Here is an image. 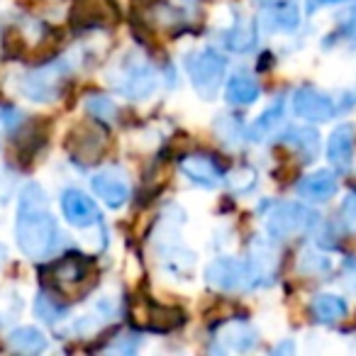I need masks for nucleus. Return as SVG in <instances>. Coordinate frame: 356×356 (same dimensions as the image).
<instances>
[{
	"mask_svg": "<svg viewBox=\"0 0 356 356\" xmlns=\"http://www.w3.org/2000/svg\"><path fill=\"white\" fill-rule=\"evenodd\" d=\"M15 242L27 259H49L61 247V229L49 210V200L40 184H27L17 198Z\"/></svg>",
	"mask_w": 356,
	"mask_h": 356,
	"instance_id": "f257e3e1",
	"label": "nucleus"
},
{
	"mask_svg": "<svg viewBox=\"0 0 356 356\" xmlns=\"http://www.w3.org/2000/svg\"><path fill=\"white\" fill-rule=\"evenodd\" d=\"M108 83L118 90L120 95L129 100H144L156 90L159 79L156 69L149 64V59L139 51H127L122 54L105 74Z\"/></svg>",
	"mask_w": 356,
	"mask_h": 356,
	"instance_id": "f03ea898",
	"label": "nucleus"
},
{
	"mask_svg": "<svg viewBox=\"0 0 356 356\" xmlns=\"http://www.w3.org/2000/svg\"><path fill=\"white\" fill-rule=\"evenodd\" d=\"M71 69H74L71 56L56 59L51 64H42L37 69L27 71V74H22L17 79L15 88L22 98L32 100V103H51L61 93V86H64V79L69 76Z\"/></svg>",
	"mask_w": 356,
	"mask_h": 356,
	"instance_id": "7ed1b4c3",
	"label": "nucleus"
},
{
	"mask_svg": "<svg viewBox=\"0 0 356 356\" xmlns=\"http://www.w3.org/2000/svg\"><path fill=\"white\" fill-rule=\"evenodd\" d=\"M186 71L193 90L203 100H213L218 95L220 86L225 81V71H227V59L215 49H198L191 51L186 56Z\"/></svg>",
	"mask_w": 356,
	"mask_h": 356,
	"instance_id": "20e7f679",
	"label": "nucleus"
},
{
	"mask_svg": "<svg viewBox=\"0 0 356 356\" xmlns=\"http://www.w3.org/2000/svg\"><path fill=\"white\" fill-rule=\"evenodd\" d=\"M320 215L315 210H310L302 203H281L271 210V215L266 218V232L271 239L283 242V239L298 237V234L310 232L312 227H317Z\"/></svg>",
	"mask_w": 356,
	"mask_h": 356,
	"instance_id": "39448f33",
	"label": "nucleus"
},
{
	"mask_svg": "<svg viewBox=\"0 0 356 356\" xmlns=\"http://www.w3.org/2000/svg\"><path fill=\"white\" fill-rule=\"evenodd\" d=\"M205 281H208V286L225 293H237L244 291V288H254L249 264L232 257H220L215 261H210L208 268H205Z\"/></svg>",
	"mask_w": 356,
	"mask_h": 356,
	"instance_id": "423d86ee",
	"label": "nucleus"
},
{
	"mask_svg": "<svg viewBox=\"0 0 356 356\" xmlns=\"http://www.w3.org/2000/svg\"><path fill=\"white\" fill-rule=\"evenodd\" d=\"M108 149V137L95 122H83L79 127H74V132L69 134V152L71 159L79 161L81 166H90L98 163V159Z\"/></svg>",
	"mask_w": 356,
	"mask_h": 356,
	"instance_id": "0eeeda50",
	"label": "nucleus"
},
{
	"mask_svg": "<svg viewBox=\"0 0 356 356\" xmlns=\"http://www.w3.org/2000/svg\"><path fill=\"white\" fill-rule=\"evenodd\" d=\"M291 105L293 113L305 122H330L337 115V103L332 100V95H327L315 86H300L293 93Z\"/></svg>",
	"mask_w": 356,
	"mask_h": 356,
	"instance_id": "6e6552de",
	"label": "nucleus"
},
{
	"mask_svg": "<svg viewBox=\"0 0 356 356\" xmlns=\"http://www.w3.org/2000/svg\"><path fill=\"white\" fill-rule=\"evenodd\" d=\"M49 278L51 286H54V293L69 296L90 278V261L86 257H79V254H69V257L51 264Z\"/></svg>",
	"mask_w": 356,
	"mask_h": 356,
	"instance_id": "1a4fd4ad",
	"label": "nucleus"
},
{
	"mask_svg": "<svg viewBox=\"0 0 356 356\" xmlns=\"http://www.w3.org/2000/svg\"><path fill=\"white\" fill-rule=\"evenodd\" d=\"M90 188H93V193L98 195L108 208H122V205L129 200L127 176H124V171L118 166L100 168L98 173H93V178H90Z\"/></svg>",
	"mask_w": 356,
	"mask_h": 356,
	"instance_id": "9d476101",
	"label": "nucleus"
},
{
	"mask_svg": "<svg viewBox=\"0 0 356 356\" xmlns=\"http://www.w3.org/2000/svg\"><path fill=\"white\" fill-rule=\"evenodd\" d=\"M59 203H61L64 218L69 220V225H74L76 229L93 227V225H100V220H103L95 200L79 188H66L64 193H61Z\"/></svg>",
	"mask_w": 356,
	"mask_h": 356,
	"instance_id": "9b49d317",
	"label": "nucleus"
},
{
	"mask_svg": "<svg viewBox=\"0 0 356 356\" xmlns=\"http://www.w3.org/2000/svg\"><path fill=\"white\" fill-rule=\"evenodd\" d=\"M184 176L188 178L191 184L200 186V188H215L222 181V168L208 154H186L181 161H178Z\"/></svg>",
	"mask_w": 356,
	"mask_h": 356,
	"instance_id": "f8f14e48",
	"label": "nucleus"
},
{
	"mask_svg": "<svg viewBox=\"0 0 356 356\" xmlns=\"http://www.w3.org/2000/svg\"><path fill=\"white\" fill-rule=\"evenodd\" d=\"M354 149H356V127L351 122H341L332 129L330 142H327V159H330L332 168L337 171H349L351 161H354Z\"/></svg>",
	"mask_w": 356,
	"mask_h": 356,
	"instance_id": "ddd939ff",
	"label": "nucleus"
},
{
	"mask_svg": "<svg viewBox=\"0 0 356 356\" xmlns=\"http://www.w3.org/2000/svg\"><path fill=\"white\" fill-rule=\"evenodd\" d=\"M298 195L307 203H327L337 195L339 191V184H337V176L334 171L330 168H317V171L307 173L298 181L296 186Z\"/></svg>",
	"mask_w": 356,
	"mask_h": 356,
	"instance_id": "4468645a",
	"label": "nucleus"
},
{
	"mask_svg": "<svg viewBox=\"0 0 356 356\" xmlns=\"http://www.w3.org/2000/svg\"><path fill=\"white\" fill-rule=\"evenodd\" d=\"M261 22L273 35H288V32H296L298 25H300V10L293 0L291 3H278V6L264 8Z\"/></svg>",
	"mask_w": 356,
	"mask_h": 356,
	"instance_id": "2eb2a0df",
	"label": "nucleus"
},
{
	"mask_svg": "<svg viewBox=\"0 0 356 356\" xmlns=\"http://www.w3.org/2000/svg\"><path fill=\"white\" fill-rule=\"evenodd\" d=\"M281 142L291 147L302 163H312L320 154V132L312 127H291L281 137Z\"/></svg>",
	"mask_w": 356,
	"mask_h": 356,
	"instance_id": "dca6fc26",
	"label": "nucleus"
},
{
	"mask_svg": "<svg viewBox=\"0 0 356 356\" xmlns=\"http://www.w3.org/2000/svg\"><path fill=\"white\" fill-rule=\"evenodd\" d=\"M259 95H261V86L247 71H237L227 79L225 98H227L229 105H252L259 100Z\"/></svg>",
	"mask_w": 356,
	"mask_h": 356,
	"instance_id": "f3484780",
	"label": "nucleus"
},
{
	"mask_svg": "<svg viewBox=\"0 0 356 356\" xmlns=\"http://www.w3.org/2000/svg\"><path fill=\"white\" fill-rule=\"evenodd\" d=\"M283 118H286V98L281 95V98L273 100V103L268 105V108L264 110V113L259 115L252 124H249L247 139H249V142H254V144L264 142V139H266L268 134H271L273 129L283 122Z\"/></svg>",
	"mask_w": 356,
	"mask_h": 356,
	"instance_id": "a211bd4d",
	"label": "nucleus"
},
{
	"mask_svg": "<svg viewBox=\"0 0 356 356\" xmlns=\"http://www.w3.org/2000/svg\"><path fill=\"white\" fill-rule=\"evenodd\" d=\"M310 312L320 325H334V322L344 320L346 312H349V305H346L344 298L334 296V293H320V296L312 298Z\"/></svg>",
	"mask_w": 356,
	"mask_h": 356,
	"instance_id": "6ab92c4d",
	"label": "nucleus"
},
{
	"mask_svg": "<svg viewBox=\"0 0 356 356\" xmlns=\"http://www.w3.org/2000/svg\"><path fill=\"white\" fill-rule=\"evenodd\" d=\"M257 40H259V27L252 17H237L232 27L227 30L225 35V44L227 49H232L234 54H247L257 47Z\"/></svg>",
	"mask_w": 356,
	"mask_h": 356,
	"instance_id": "aec40b11",
	"label": "nucleus"
},
{
	"mask_svg": "<svg viewBox=\"0 0 356 356\" xmlns=\"http://www.w3.org/2000/svg\"><path fill=\"white\" fill-rule=\"evenodd\" d=\"M147 317H149V320H147L149 330L161 332V334L178 330V327H181L186 322V315H184V310H181V307H176V305H163V302H149Z\"/></svg>",
	"mask_w": 356,
	"mask_h": 356,
	"instance_id": "412c9836",
	"label": "nucleus"
},
{
	"mask_svg": "<svg viewBox=\"0 0 356 356\" xmlns=\"http://www.w3.org/2000/svg\"><path fill=\"white\" fill-rule=\"evenodd\" d=\"M220 341H225L227 349H234V351H249L257 346L259 341V334L247 320H232L222 327L220 332Z\"/></svg>",
	"mask_w": 356,
	"mask_h": 356,
	"instance_id": "4be33fe9",
	"label": "nucleus"
},
{
	"mask_svg": "<svg viewBox=\"0 0 356 356\" xmlns=\"http://www.w3.org/2000/svg\"><path fill=\"white\" fill-rule=\"evenodd\" d=\"M8 346L13 351H17V354H42V351H47L49 341H47V337L37 327L25 325V327H15L8 334Z\"/></svg>",
	"mask_w": 356,
	"mask_h": 356,
	"instance_id": "5701e85b",
	"label": "nucleus"
},
{
	"mask_svg": "<svg viewBox=\"0 0 356 356\" xmlns=\"http://www.w3.org/2000/svg\"><path fill=\"white\" fill-rule=\"evenodd\" d=\"M213 132L220 142L232 147V144H237L239 139H242L244 129H242V122H239L237 118H232V115H218L213 122Z\"/></svg>",
	"mask_w": 356,
	"mask_h": 356,
	"instance_id": "b1692460",
	"label": "nucleus"
},
{
	"mask_svg": "<svg viewBox=\"0 0 356 356\" xmlns=\"http://www.w3.org/2000/svg\"><path fill=\"white\" fill-rule=\"evenodd\" d=\"M35 315L40 317L42 322H49V325H56V322L61 320V317L66 315V307L61 305L59 300H56L51 293H40V296L35 298Z\"/></svg>",
	"mask_w": 356,
	"mask_h": 356,
	"instance_id": "393cba45",
	"label": "nucleus"
},
{
	"mask_svg": "<svg viewBox=\"0 0 356 356\" xmlns=\"http://www.w3.org/2000/svg\"><path fill=\"white\" fill-rule=\"evenodd\" d=\"M298 271H300L302 276H325V273L332 271V261L325 254L315 252V249H307V252H302L300 259H298Z\"/></svg>",
	"mask_w": 356,
	"mask_h": 356,
	"instance_id": "a878e982",
	"label": "nucleus"
},
{
	"mask_svg": "<svg viewBox=\"0 0 356 356\" xmlns=\"http://www.w3.org/2000/svg\"><path fill=\"white\" fill-rule=\"evenodd\" d=\"M83 103H86V110H88V115L98 120V122H110V120H115V115H118V108H115V103L108 98V95H103V93L88 95Z\"/></svg>",
	"mask_w": 356,
	"mask_h": 356,
	"instance_id": "bb28decb",
	"label": "nucleus"
},
{
	"mask_svg": "<svg viewBox=\"0 0 356 356\" xmlns=\"http://www.w3.org/2000/svg\"><path fill=\"white\" fill-rule=\"evenodd\" d=\"M337 225H339L344 232L356 234V191H349V193L341 198L339 210H337Z\"/></svg>",
	"mask_w": 356,
	"mask_h": 356,
	"instance_id": "cd10ccee",
	"label": "nucleus"
},
{
	"mask_svg": "<svg viewBox=\"0 0 356 356\" xmlns=\"http://www.w3.org/2000/svg\"><path fill=\"white\" fill-rule=\"evenodd\" d=\"M257 186V171L252 166H239L229 173V188L234 193H249Z\"/></svg>",
	"mask_w": 356,
	"mask_h": 356,
	"instance_id": "c85d7f7f",
	"label": "nucleus"
},
{
	"mask_svg": "<svg viewBox=\"0 0 356 356\" xmlns=\"http://www.w3.org/2000/svg\"><path fill=\"white\" fill-rule=\"evenodd\" d=\"M15 188H17V184H15V176H13V171L10 168H0V203H8V200L15 195Z\"/></svg>",
	"mask_w": 356,
	"mask_h": 356,
	"instance_id": "c756f323",
	"label": "nucleus"
},
{
	"mask_svg": "<svg viewBox=\"0 0 356 356\" xmlns=\"http://www.w3.org/2000/svg\"><path fill=\"white\" fill-rule=\"evenodd\" d=\"M356 105V90H341V98L337 103V113H346Z\"/></svg>",
	"mask_w": 356,
	"mask_h": 356,
	"instance_id": "7c9ffc66",
	"label": "nucleus"
},
{
	"mask_svg": "<svg viewBox=\"0 0 356 356\" xmlns=\"http://www.w3.org/2000/svg\"><path fill=\"white\" fill-rule=\"evenodd\" d=\"M334 3H339V0H307L305 13L307 15H315L317 10H322V8H327V6H334Z\"/></svg>",
	"mask_w": 356,
	"mask_h": 356,
	"instance_id": "2f4dec72",
	"label": "nucleus"
},
{
	"mask_svg": "<svg viewBox=\"0 0 356 356\" xmlns=\"http://www.w3.org/2000/svg\"><path fill=\"white\" fill-rule=\"evenodd\" d=\"M261 8H271V6H278V3H291V0H257Z\"/></svg>",
	"mask_w": 356,
	"mask_h": 356,
	"instance_id": "473e14b6",
	"label": "nucleus"
},
{
	"mask_svg": "<svg viewBox=\"0 0 356 356\" xmlns=\"http://www.w3.org/2000/svg\"><path fill=\"white\" fill-rule=\"evenodd\" d=\"M276 351H293V344H291V341H286V344H281Z\"/></svg>",
	"mask_w": 356,
	"mask_h": 356,
	"instance_id": "72a5a7b5",
	"label": "nucleus"
},
{
	"mask_svg": "<svg viewBox=\"0 0 356 356\" xmlns=\"http://www.w3.org/2000/svg\"><path fill=\"white\" fill-rule=\"evenodd\" d=\"M349 13H351V15H356V0H354V6H351V10H349Z\"/></svg>",
	"mask_w": 356,
	"mask_h": 356,
	"instance_id": "f704fd0d",
	"label": "nucleus"
},
{
	"mask_svg": "<svg viewBox=\"0 0 356 356\" xmlns=\"http://www.w3.org/2000/svg\"><path fill=\"white\" fill-rule=\"evenodd\" d=\"M186 3H193V0H186Z\"/></svg>",
	"mask_w": 356,
	"mask_h": 356,
	"instance_id": "c9c22d12",
	"label": "nucleus"
}]
</instances>
